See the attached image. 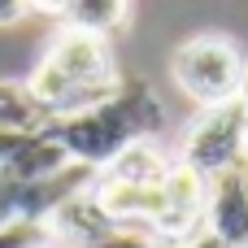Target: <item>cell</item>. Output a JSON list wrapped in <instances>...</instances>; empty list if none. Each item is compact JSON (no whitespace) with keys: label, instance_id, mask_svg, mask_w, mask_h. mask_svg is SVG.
Wrapping results in <instances>:
<instances>
[{"label":"cell","instance_id":"5","mask_svg":"<svg viewBox=\"0 0 248 248\" xmlns=\"http://www.w3.org/2000/svg\"><path fill=\"white\" fill-rule=\"evenodd\" d=\"M205 196H209V179L196 174L183 161H170V170L161 179V192H157L153 240L187 244L196 231H205Z\"/></svg>","mask_w":248,"mask_h":248},{"label":"cell","instance_id":"13","mask_svg":"<svg viewBox=\"0 0 248 248\" xmlns=\"http://www.w3.org/2000/svg\"><path fill=\"white\" fill-rule=\"evenodd\" d=\"M183 248H231V244H227V240H218L214 231H196V235H192Z\"/></svg>","mask_w":248,"mask_h":248},{"label":"cell","instance_id":"15","mask_svg":"<svg viewBox=\"0 0 248 248\" xmlns=\"http://www.w3.org/2000/svg\"><path fill=\"white\" fill-rule=\"evenodd\" d=\"M240 105L248 109V74H244V83H240Z\"/></svg>","mask_w":248,"mask_h":248},{"label":"cell","instance_id":"11","mask_svg":"<svg viewBox=\"0 0 248 248\" xmlns=\"http://www.w3.org/2000/svg\"><path fill=\"white\" fill-rule=\"evenodd\" d=\"M153 244H157V240H153V235H144V231L109 227V231H105V235H100V240H96L92 248H153Z\"/></svg>","mask_w":248,"mask_h":248},{"label":"cell","instance_id":"4","mask_svg":"<svg viewBox=\"0 0 248 248\" xmlns=\"http://www.w3.org/2000/svg\"><path fill=\"white\" fill-rule=\"evenodd\" d=\"M244 131H248V109L240 105V96L222 100V105H209L187 122L179 161L192 166L196 174L214 179V174L231 170L235 161H244Z\"/></svg>","mask_w":248,"mask_h":248},{"label":"cell","instance_id":"1","mask_svg":"<svg viewBox=\"0 0 248 248\" xmlns=\"http://www.w3.org/2000/svg\"><path fill=\"white\" fill-rule=\"evenodd\" d=\"M122 78L126 74L118 70L109 39L57 26L52 39H48V48L39 52L26 87L61 122V118H78V113H92L96 105L113 100L118 87H122Z\"/></svg>","mask_w":248,"mask_h":248},{"label":"cell","instance_id":"9","mask_svg":"<svg viewBox=\"0 0 248 248\" xmlns=\"http://www.w3.org/2000/svg\"><path fill=\"white\" fill-rule=\"evenodd\" d=\"M48 17H57L70 31L109 39V31H118L131 17V4H122V0H74V4H48Z\"/></svg>","mask_w":248,"mask_h":248},{"label":"cell","instance_id":"17","mask_svg":"<svg viewBox=\"0 0 248 248\" xmlns=\"http://www.w3.org/2000/svg\"><path fill=\"white\" fill-rule=\"evenodd\" d=\"M244 161H248V131H244Z\"/></svg>","mask_w":248,"mask_h":248},{"label":"cell","instance_id":"6","mask_svg":"<svg viewBox=\"0 0 248 248\" xmlns=\"http://www.w3.org/2000/svg\"><path fill=\"white\" fill-rule=\"evenodd\" d=\"M205 231H214L231 248H248V161H235L231 170L209 179Z\"/></svg>","mask_w":248,"mask_h":248},{"label":"cell","instance_id":"3","mask_svg":"<svg viewBox=\"0 0 248 248\" xmlns=\"http://www.w3.org/2000/svg\"><path fill=\"white\" fill-rule=\"evenodd\" d=\"M244 74H248L244 48L231 35H222V31H196V35H187L170 52V78H174V87L187 100H196L201 109L235 100Z\"/></svg>","mask_w":248,"mask_h":248},{"label":"cell","instance_id":"10","mask_svg":"<svg viewBox=\"0 0 248 248\" xmlns=\"http://www.w3.org/2000/svg\"><path fill=\"white\" fill-rule=\"evenodd\" d=\"M166 170H170V161L161 157V148H153V144H131V148H126V153H118L100 174H105V179H113V183L140 187V192H157V187H161V179H166Z\"/></svg>","mask_w":248,"mask_h":248},{"label":"cell","instance_id":"7","mask_svg":"<svg viewBox=\"0 0 248 248\" xmlns=\"http://www.w3.org/2000/svg\"><path fill=\"white\" fill-rule=\"evenodd\" d=\"M57 118L39 105V96L26 87V78H0V131L9 135H44L52 131Z\"/></svg>","mask_w":248,"mask_h":248},{"label":"cell","instance_id":"8","mask_svg":"<svg viewBox=\"0 0 248 248\" xmlns=\"http://www.w3.org/2000/svg\"><path fill=\"white\" fill-rule=\"evenodd\" d=\"M65 166H70L65 148L57 144L52 131H44V135H22L4 170H9L13 179H22V183H39V179H48V174H57V170H65Z\"/></svg>","mask_w":248,"mask_h":248},{"label":"cell","instance_id":"2","mask_svg":"<svg viewBox=\"0 0 248 248\" xmlns=\"http://www.w3.org/2000/svg\"><path fill=\"white\" fill-rule=\"evenodd\" d=\"M161 126H166V109H161L157 92L144 78H122L113 100L96 105L92 113L61 118L52 126V135L70 161H78L87 170H105L131 144H153V135H161Z\"/></svg>","mask_w":248,"mask_h":248},{"label":"cell","instance_id":"14","mask_svg":"<svg viewBox=\"0 0 248 248\" xmlns=\"http://www.w3.org/2000/svg\"><path fill=\"white\" fill-rule=\"evenodd\" d=\"M17 140H22V135H9V131H0V170L9 166V157H13V148H17Z\"/></svg>","mask_w":248,"mask_h":248},{"label":"cell","instance_id":"12","mask_svg":"<svg viewBox=\"0 0 248 248\" xmlns=\"http://www.w3.org/2000/svg\"><path fill=\"white\" fill-rule=\"evenodd\" d=\"M48 17V4H26V0H0V26H13L22 17Z\"/></svg>","mask_w":248,"mask_h":248},{"label":"cell","instance_id":"16","mask_svg":"<svg viewBox=\"0 0 248 248\" xmlns=\"http://www.w3.org/2000/svg\"><path fill=\"white\" fill-rule=\"evenodd\" d=\"M153 248H183V244H166V240H157V244H153Z\"/></svg>","mask_w":248,"mask_h":248}]
</instances>
